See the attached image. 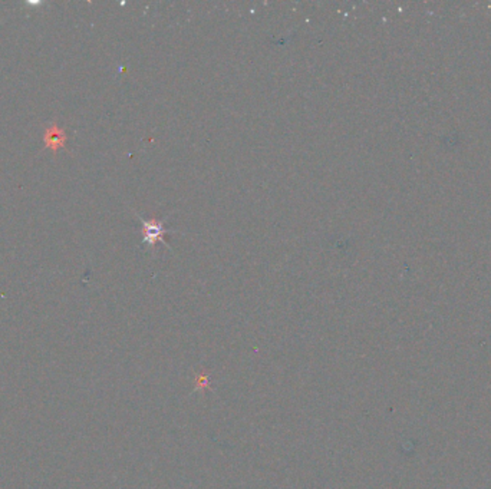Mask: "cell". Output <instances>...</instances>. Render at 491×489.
<instances>
[{
    "instance_id": "1",
    "label": "cell",
    "mask_w": 491,
    "mask_h": 489,
    "mask_svg": "<svg viewBox=\"0 0 491 489\" xmlns=\"http://www.w3.org/2000/svg\"><path fill=\"white\" fill-rule=\"evenodd\" d=\"M143 225H144V233H145V243L155 244L157 241L162 240V236L166 233L162 222L151 220V221H144Z\"/></svg>"
}]
</instances>
